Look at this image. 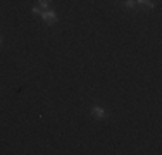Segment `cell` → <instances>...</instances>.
Returning a JSON list of instances; mask_svg holds the SVG:
<instances>
[{"instance_id":"obj_1","label":"cell","mask_w":162,"mask_h":155,"mask_svg":"<svg viewBox=\"0 0 162 155\" xmlns=\"http://www.w3.org/2000/svg\"><path fill=\"white\" fill-rule=\"evenodd\" d=\"M40 16H41V19H43L47 24H53V22H57V19H59L57 14L53 12V10H41Z\"/></svg>"},{"instance_id":"obj_2","label":"cell","mask_w":162,"mask_h":155,"mask_svg":"<svg viewBox=\"0 0 162 155\" xmlns=\"http://www.w3.org/2000/svg\"><path fill=\"white\" fill-rule=\"evenodd\" d=\"M92 116L97 117V119H104L105 116H107V112L104 110L102 107H98V105H95V107L92 109Z\"/></svg>"},{"instance_id":"obj_3","label":"cell","mask_w":162,"mask_h":155,"mask_svg":"<svg viewBox=\"0 0 162 155\" xmlns=\"http://www.w3.org/2000/svg\"><path fill=\"white\" fill-rule=\"evenodd\" d=\"M136 4L138 5H147L148 9H153V2L152 0H136Z\"/></svg>"},{"instance_id":"obj_4","label":"cell","mask_w":162,"mask_h":155,"mask_svg":"<svg viewBox=\"0 0 162 155\" xmlns=\"http://www.w3.org/2000/svg\"><path fill=\"white\" fill-rule=\"evenodd\" d=\"M124 5H126V9H133V7H136V0H126Z\"/></svg>"},{"instance_id":"obj_5","label":"cell","mask_w":162,"mask_h":155,"mask_svg":"<svg viewBox=\"0 0 162 155\" xmlns=\"http://www.w3.org/2000/svg\"><path fill=\"white\" fill-rule=\"evenodd\" d=\"M38 2H40V7L41 9H47L50 5V0H38Z\"/></svg>"},{"instance_id":"obj_6","label":"cell","mask_w":162,"mask_h":155,"mask_svg":"<svg viewBox=\"0 0 162 155\" xmlns=\"http://www.w3.org/2000/svg\"><path fill=\"white\" fill-rule=\"evenodd\" d=\"M31 10H33V14H36V16H40V14H41V9H40V7H33Z\"/></svg>"},{"instance_id":"obj_7","label":"cell","mask_w":162,"mask_h":155,"mask_svg":"<svg viewBox=\"0 0 162 155\" xmlns=\"http://www.w3.org/2000/svg\"><path fill=\"white\" fill-rule=\"evenodd\" d=\"M0 45H2V38H0Z\"/></svg>"}]
</instances>
